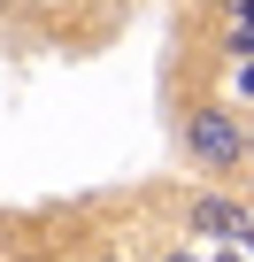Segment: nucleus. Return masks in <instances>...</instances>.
Segmentation results:
<instances>
[{
	"label": "nucleus",
	"mask_w": 254,
	"mask_h": 262,
	"mask_svg": "<svg viewBox=\"0 0 254 262\" xmlns=\"http://www.w3.org/2000/svg\"><path fill=\"white\" fill-rule=\"evenodd\" d=\"M185 139H193V155H200V162H216V170L246 155V131H239V116H231V108H193Z\"/></svg>",
	"instance_id": "nucleus-1"
},
{
	"label": "nucleus",
	"mask_w": 254,
	"mask_h": 262,
	"mask_svg": "<svg viewBox=\"0 0 254 262\" xmlns=\"http://www.w3.org/2000/svg\"><path fill=\"white\" fill-rule=\"evenodd\" d=\"M185 224H193V231H216V239H231V247H254V216L231 208V201H193Z\"/></svg>",
	"instance_id": "nucleus-2"
},
{
	"label": "nucleus",
	"mask_w": 254,
	"mask_h": 262,
	"mask_svg": "<svg viewBox=\"0 0 254 262\" xmlns=\"http://www.w3.org/2000/svg\"><path fill=\"white\" fill-rule=\"evenodd\" d=\"M246 147H254V139H246Z\"/></svg>",
	"instance_id": "nucleus-6"
},
{
	"label": "nucleus",
	"mask_w": 254,
	"mask_h": 262,
	"mask_svg": "<svg viewBox=\"0 0 254 262\" xmlns=\"http://www.w3.org/2000/svg\"><path fill=\"white\" fill-rule=\"evenodd\" d=\"M100 262H116V254H100Z\"/></svg>",
	"instance_id": "nucleus-5"
},
{
	"label": "nucleus",
	"mask_w": 254,
	"mask_h": 262,
	"mask_svg": "<svg viewBox=\"0 0 254 262\" xmlns=\"http://www.w3.org/2000/svg\"><path fill=\"white\" fill-rule=\"evenodd\" d=\"M231 16H239V54H254V0H231Z\"/></svg>",
	"instance_id": "nucleus-3"
},
{
	"label": "nucleus",
	"mask_w": 254,
	"mask_h": 262,
	"mask_svg": "<svg viewBox=\"0 0 254 262\" xmlns=\"http://www.w3.org/2000/svg\"><path fill=\"white\" fill-rule=\"evenodd\" d=\"M170 262H185V254H170Z\"/></svg>",
	"instance_id": "nucleus-4"
}]
</instances>
